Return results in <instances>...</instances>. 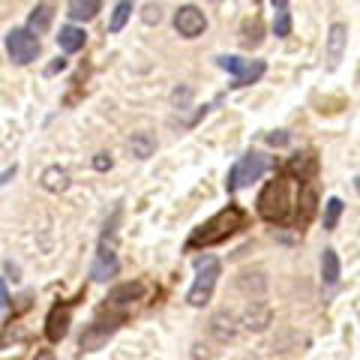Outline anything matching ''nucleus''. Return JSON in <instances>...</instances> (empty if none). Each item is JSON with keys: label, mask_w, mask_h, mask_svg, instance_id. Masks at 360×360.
I'll list each match as a JSON object with an SVG mask.
<instances>
[{"label": "nucleus", "mask_w": 360, "mask_h": 360, "mask_svg": "<svg viewBox=\"0 0 360 360\" xmlns=\"http://www.w3.org/2000/svg\"><path fill=\"white\" fill-rule=\"evenodd\" d=\"M195 270H198V276H195V283L193 288H189V307H205V303L210 300L213 295V288H217V279H219V262L213 255H205V258H198L195 262Z\"/></svg>", "instance_id": "nucleus-3"}, {"label": "nucleus", "mask_w": 360, "mask_h": 360, "mask_svg": "<svg viewBox=\"0 0 360 360\" xmlns=\"http://www.w3.org/2000/svg\"><path fill=\"white\" fill-rule=\"evenodd\" d=\"M66 9H70V18L72 21H90L103 6H99V0H72Z\"/></svg>", "instance_id": "nucleus-20"}, {"label": "nucleus", "mask_w": 360, "mask_h": 360, "mask_svg": "<svg viewBox=\"0 0 360 360\" xmlns=\"http://www.w3.org/2000/svg\"><path fill=\"white\" fill-rule=\"evenodd\" d=\"M141 295H144V285L141 283H123L117 288H111L108 300L111 303H132V300H139Z\"/></svg>", "instance_id": "nucleus-21"}, {"label": "nucleus", "mask_w": 360, "mask_h": 360, "mask_svg": "<svg viewBox=\"0 0 360 360\" xmlns=\"http://www.w3.org/2000/svg\"><path fill=\"white\" fill-rule=\"evenodd\" d=\"M39 37L30 33L27 27H15L6 33V51H9V60L18 63V66H27L39 58Z\"/></svg>", "instance_id": "nucleus-4"}, {"label": "nucleus", "mask_w": 360, "mask_h": 360, "mask_svg": "<svg viewBox=\"0 0 360 360\" xmlns=\"http://www.w3.org/2000/svg\"><path fill=\"white\" fill-rule=\"evenodd\" d=\"M321 276L328 285H336L340 283V255L336 250H324L321 252Z\"/></svg>", "instance_id": "nucleus-19"}, {"label": "nucleus", "mask_w": 360, "mask_h": 360, "mask_svg": "<svg viewBox=\"0 0 360 360\" xmlns=\"http://www.w3.org/2000/svg\"><path fill=\"white\" fill-rule=\"evenodd\" d=\"M129 15H132V4H129V0H120V4L115 6V13H111L108 30H111V33H120V30H123V25L129 21Z\"/></svg>", "instance_id": "nucleus-22"}, {"label": "nucleus", "mask_w": 360, "mask_h": 360, "mask_svg": "<svg viewBox=\"0 0 360 360\" xmlns=\"http://www.w3.org/2000/svg\"><path fill=\"white\" fill-rule=\"evenodd\" d=\"M270 321H274V312H270V307L262 303V300H252L250 307H246V312H243V328L252 330V333L267 330Z\"/></svg>", "instance_id": "nucleus-8"}, {"label": "nucleus", "mask_w": 360, "mask_h": 360, "mask_svg": "<svg viewBox=\"0 0 360 360\" xmlns=\"http://www.w3.org/2000/svg\"><path fill=\"white\" fill-rule=\"evenodd\" d=\"M66 330H70V309L54 307L51 315H49V321H45V333H49L51 342H60L66 336Z\"/></svg>", "instance_id": "nucleus-13"}, {"label": "nucleus", "mask_w": 360, "mask_h": 360, "mask_svg": "<svg viewBox=\"0 0 360 360\" xmlns=\"http://www.w3.org/2000/svg\"><path fill=\"white\" fill-rule=\"evenodd\" d=\"M342 217V201L340 198H328V205H324V229L333 231L336 222Z\"/></svg>", "instance_id": "nucleus-23"}, {"label": "nucleus", "mask_w": 360, "mask_h": 360, "mask_svg": "<svg viewBox=\"0 0 360 360\" xmlns=\"http://www.w3.org/2000/svg\"><path fill=\"white\" fill-rule=\"evenodd\" d=\"M15 174V165L13 168H6V172H4V184H9V177H13Z\"/></svg>", "instance_id": "nucleus-32"}, {"label": "nucleus", "mask_w": 360, "mask_h": 360, "mask_svg": "<svg viewBox=\"0 0 360 360\" xmlns=\"http://www.w3.org/2000/svg\"><path fill=\"white\" fill-rule=\"evenodd\" d=\"M4 270H6V279H13V283H15V279H18V267L9 264V262H4Z\"/></svg>", "instance_id": "nucleus-30"}, {"label": "nucleus", "mask_w": 360, "mask_h": 360, "mask_svg": "<svg viewBox=\"0 0 360 360\" xmlns=\"http://www.w3.org/2000/svg\"><path fill=\"white\" fill-rule=\"evenodd\" d=\"M295 205H297V198H295V184H291L288 177L267 184L264 193H262V198H258V210H262V217L270 219V222H285Z\"/></svg>", "instance_id": "nucleus-1"}, {"label": "nucleus", "mask_w": 360, "mask_h": 360, "mask_svg": "<svg viewBox=\"0 0 360 360\" xmlns=\"http://www.w3.org/2000/svg\"><path fill=\"white\" fill-rule=\"evenodd\" d=\"M189 99H193V90H189V87H177L174 94H172V103L180 105V108H186Z\"/></svg>", "instance_id": "nucleus-24"}, {"label": "nucleus", "mask_w": 360, "mask_h": 360, "mask_svg": "<svg viewBox=\"0 0 360 360\" xmlns=\"http://www.w3.org/2000/svg\"><path fill=\"white\" fill-rule=\"evenodd\" d=\"M111 165H115L111 153H96V156H94V168H96V172H108Z\"/></svg>", "instance_id": "nucleus-25"}, {"label": "nucleus", "mask_w": 360, "mask_h": 360, "mask_svg": "<svg viewBox=\"0 0 360 360\" xmlns=\"http://www.w3.org/2000/svg\"><path fill=\"white\" fill-rule=\"evenodd\" d=\"M312 207H315V195H312L309 189H307V193H303V217H309Z\"/></svg>", "instance_id": "nucleus-28"}, {"label": "nucleus", "mask_w": 360, "mask_h": 360, "mask_svg": "<svg viewBox=\"0 0 360 360\" xmlns=\"http://www.w3.org/2000/svg\"><path fill=\"white\" fill-rule=\"evenodd\" d=\"M240 222H243V213L238 210V207H225V210H219L217 217H213L207 225H201V229L189 238V246H213V243H219V240H225L229 234H234L240 229Z\"/></svg>", "instance_id": "nucleus-2"}, {"label": "nucleus", "mask_w": 360, "mask_h": 360, "mask_svg": "<svg viewBox=\"0 0 360 360\" xmlns=\"http://www.w3.org/2000/svg\"><path fill=\"white\" fill-rule=\"evenodd\" d=\"M160 15H162V13H160V6H153V4H150V6H144V21H148V25L160 21Z\"/></svg>", "instance_id": "nucleus-26"}, {"label": "nucleus", "mask_w": 360, "mask_h": 360, "mask_svg": "<svg viewBox=\"0 0 360 360\" xmlns=\"http://www.w3.org/2000/svg\"><path fill=\"white\" fill-rule=\"evenodd\" d=\"M274 33L279 39H285L291 33V13H288L285 0H276V4H274Z\"/></svg>", "instance_id": "nucleus-18"}, {"label": "nucleus", "mask_w": 360, "mask_h": 360, "mask_svg": "<svg viewBox=\"0 0 360 360\" xmlns=\"http://www.w3.org/2000/svg\"><path fill=\"white\" fill-rule=\"evenodd\" d=\"M84 42H87V33L82 27H60L58 33V45L66 51V54H75V51H82L84 49Z\"/></svg>", "instance_id": "nucleus-15"}, {"label": "nucleus", "mask_w": 360, "mask_h": 360, "mask_svg": "<svg viewBox=\"0 0 360 360\" xmlns=\"http://www.w3.org/2000/svg\"><path fill=\"white\" fill-rule=\"evenodd\" d=\"M117 274V255L111 246H99V252H96V262L94 267H90V279L94 283H105L108 276H115Z\"/></svg>", "instance_id": "nucleus-10"}, {"label": "nucleus", "mask_w": 360, "mask_h": 360, "mask_svg": "<svg viewBox=\"0 0 360 360\" xmlns=\"http://www.w3.org/2000/svg\"><path fill=\"white\" fill-rule=\"evenodd\" d=\"M267 144H288V132H270Z\"/></svg>", "instance_id": "nucleus-29"}, {"label": "nucleus", "mask_w": 360, "mask_h": 360, "mask_svg": "<svg viewBox=\"0 0 360 360\" xmlns=\"http://www.w3.org/2000/svg\"><path fill=\"white\" fill-rule=\"evenodd\" d=\"M354 189H357V193H360V174L354 177Z\"/></svg>", "instance_id": "nucleus-33"}, {"label": "nucleus", "mask_w": 360, "mask_h": 360, "mask_svg": "<svg viewBox=\"0 0 360 360\" xmlns=\"http://www.w3.org/2000/svg\"><path fill=\"white\" fill-rule=\"evenodd\" d=\"M267 172V160L262 153H243L234 168L229 172V180H225V186H229V193H238L240 186H250L252 180H258Z\"/></svg>", "instance_id": "nucleus-5"}, {"label": "nucleus", "mask_w": 360, "mask_h": 360, "mask_svg": "<svg viewBox=\"0 0 360 360\" xmlns=\"http://www.w3.org/2000/svg\"><path fill=\"white\" fill-rule=\"evenodd\" d=\"M240 288H252L250 274H243V276H240ZM255 288H258V291H264V279H255Z\"/></svg>", "instance_id": "nucleus-27"}, {"label": "nucleus", "mask_w": 360, "mask_h": 360, "mask_svg": "<svg viewBox=\"0 0 360 360\" xmlns=\"http://www.w3.org/2000/svg\"><path fill=\"white\" fill-rule=\"evenodd\" d=\"M115 328L117 324L115 321H96V324H90V328H84V333H82V340H78V345L84 348V352H96V348H103L105 345V340L111 333H115Z\"/></svg>", "instance_id": "nucleus-9"}, {"label": "nucleus", "mask_w": 360, "mask_h": 360, "mask_svg": "<svg viewBox=\"0 0 360 360\" xmlns=\"http://www.w3.org/2000/svg\"><path fill=\"white\" fill-rule=\"evenodd\" d=\"M205 27H207V18H205V13H201L198 6H193V4H184L174 13V30L180 33V37H186V39H195V37H201L205 33Z\"/></svg>", "instance_id": "nucleus-7"}, {"label": "nucleus", "mask_w": 360, "mask_h": 360, "mask_svg": "<svg viewBox=\"0 0 360 360\" xmlns=\"http://www.w3.org/2000/svg\"><path fill=\"white\" fill-rule=\"evenodd\" d=\"M217 63L222 66L225 72H231L234 75V84L231 87H246V84H255L258 78L264 75V60H243V58H217Z\"/></svg>", "instance_id": "nucleus-6"}, {"label": "nucleus", "mask_w": 360, "mask_h": 360, "mask_svg": "<svg viewBox=\"0 0 360 360\" xmlns=\"http://www.w3.org/2000/svg\"><path fill=\"white\" fill-rule=\"evenodd\" d=\"M210 333L217 336V342H231L234 336H238V324H234L229 312H217L210 319Z\"/></svg>", "instance_id": "nucleus-14"}, {"label": "nucleus", "mask_w": 360, "mask_h": 360, "mask_svg": "<svg viewBox=\"0 0 360 360\" xmlns=\"http://www.w3.org/2000/svg\"><path fill=\"white\" fill-rule=\"evenodd\" d=\"M51 18H54V9L49 4H37L27 15V30L30 33H45L51 27Z\"/></svg>", "instance_id": "nucleus-16"}, {"label": "nucleus", "mask_w": 360, "mask_h": 360, "mask_svg": "<svg viewBox=\"0 0 360 360\" xmlns=\"http://www.w3.org/2000/svg\"><path fill=\"white\" fill-rule=\"evenodd\" d=\"M39 184H42V189H49V193H66V189H70V172L60 165H49L42 172Z\"/></svg>", "instance_id": "nucleus-12"}, {"label": "nucleus", "mask_w": 360, "mask_h": 360, "mask_svg": "<svg viewBox=\"0 0 360 360\" xmlns=\"http://www.w3.org/2000/svg\"><path fill=\"white\" fill-rule=\"evenodd\" d=\"M129 150H132V156H139V160H148L156 150V139L150 132H135L129 139Z\"/></svg>", "instance_id": "nucleus-17"}, {"label": "nucleus", "mask_w": 360, "mask_h": 360, "mask_svg": "<svg viewBox=\"0 0 360 360\" xmlns=\"http://www.w3.org/2000/svg\"><path fill=\"white\" fill-rule=\"evenodd\" d=\"M0 297H4V315H9V288H6V283L0 285Z\"/></svg>", "instance_id": "nucleus-31"}, {"label": "nucleus", "mask_w": 360, "mask_h": 360, "mask_svg": "<svg viewBox=\"0 0 360 360\" xmlns=\"http://www.w3.org/2000/svg\"><path fill=\"white\" fill-rule=\"evenodd\" d=\"M345 42H348V27L342 25V21H336V25H330V30H328V63H330V70L342 60Z\"/></svg>", "instance_id": "nucleus-11"}]
</instances>
